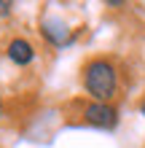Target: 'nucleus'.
Here are the masks:
<instances>
[{"mask_svg": "<svg viewBox=\"0 0 145 148\" xmlns=\"http://www.w3.org/2000/svg\"><path fill=\"white\" fill-rule=\"evenodd\" d=\"M83 86L86 92L94 97V102H108L116 97L118 89V75L116 67L108 62V59H91L83 67Z\"/></svg>", "mask_w": 145, "mask_h": 148, "instance_id": "f257e3e1", "label": "nucleus"}, {"mask_svg": "<svg viewBox=\"0 0 145 148\" xmlns=\"http://www.w3.org/2000/svg\"><path fill=\"white\" fill-rule=\"evenodd\" d=\"M0 108H3V105H0Z\"/></svg>", "mask_w": 145, "mask_h": 148, "instance_id": "0eeeda50", "label": "nucleus"}, {"mask_svg": "<svg viewBox=\"0 0 145 148\" xmlns=\"http://www.w3.org/2000/svg\"><path fill=\"white\" fill-rule=\"evenodd\" d=\"M11 8H14L11 0H0V16H8V14H11Z\"/></svg>", "mask_w": 145, "mask_h": 148, "instance_id": "39448f33", "label": "nucleus"}, {"mask_svg": "<svg viewBox=\"0 0 145 148\" xmlns=\"http://www.w3.org/2000/svg\"><path fill=\"white\" fill-rule=\"evenodd\" d=\"M83 119H86L91 127L113 129L118 124V110L110 105V102H89V105L83 108Z\"/></svg>", "mask_w": 145, "mask_h": 148, "instance_id": "f03ea898", "label": "nucleus"}, {"mask_svg": "<svg viewBox=\"0 0 145 148\" xmlns=\"http://www.w3.org/2000/svg\"><path fill=\"white\" fill-rule=\"evenodd\" d=\"M140 110H142V116H145V100H142V108H140Z\"/></svg>", "mask_w": 145, "mask_h": 148, "instance_id": "423d86ee", "label": "nucleus"}, {"mask_svg": "<svg viewBox=\"0 0 145 148\" xmlns=\"http://www.w3.org/2000/svg\"><path fill=\"white\" fill-rule=\"evenodd\" d=\"M8 59H11L14 65H30L32 59H35V49H32V43L30 40H24V38H14L11 43H8Z\"/></svg>", "mask_w": 145, "mask_h": 148, "instance_id": "20e7f679", "label": "nucleus"}, {"mask_svg": "<svg viewBox=\"0 0 145 148\" xmlns=\"http://www.w3.org/2000/svg\"><path fill=\"white\" fill-rule=\"evenodd\" d=\"M40 35H43L51 46H67V43H73V35L67 32V24L62 19H54V16H48V19L40 22Z\"/></svg>", "mask_w": 145, "mask_h": 148, "instance_id": "7ed1b4c3", "label": "nucleus"}]
</instances>
